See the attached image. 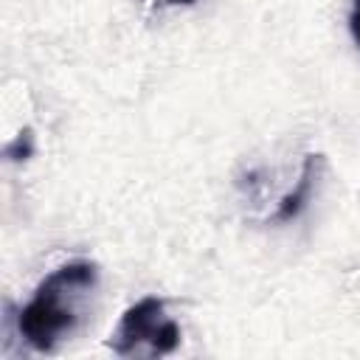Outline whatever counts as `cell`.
I'll return each instance as SVG.
<instances>
[{
	"label": "cell",
	"instance_id": "obj_2",
	"mask_svg": "<svg viewBox=\"0 0 360 360\" xmlns=\"http://www.w3.org/2000/svg\"><path fill=\"white\" fill-rule=\"evenodd\" d=\"M107 346L118 357H132V354L163 357L180 346V326L166 315L163 298L146 295L124 309Z\"/></svg>",
	"mask_w": 360,
	"mask_h": 360
},
{
	"label": "cell",
	"instance_id": "obj_3",
	"mask_svg": "<svg viewBox=\"0 0 360 360\" xmlns=\"http://www.w3.org/2000/svg\"><path fill=\"white\" fill-rule=\"evenodd\" d=\"M321 169H323V155H307L304 163H301V174L295 180V186L278 200V208L273 214V222L276 225H284V222H292L304 214V208L309 205L312 200V191H315V183L321 177Z\"/></svg>",
	"mask_w": 360,
	"mask_h": 360
},
{
	"label": "cell",
	"instance_id": "obj_1",
	"mask_svg": "<svg viewBox=\"0 0 360 360\" xmlns=\"http://www.w3.org/2000/svg\"><path fill=\"white\" fill-rule=\"evenodd\" d=\"M98 264L90 259H73L51 270L37 284L31 301L17 312L20 338L34 352H56V346L82 323L87 301L98 287Z\"/></svg>",
	"mask_w": 360,
	"mask_h": 360
},
{
	"label": "cell",
	"instance_id": "obj_4",
	"mask_svg": "<svg viewBox=\"0 0 360 360\" xmlns=\"http://www.w3.org/2000/svg\"><path fill=\"white\" fill-rule=\"evenodd\" d=\"M349 31L354 45L360 48V0H352V11H349Z\"/></svg>",
	"mask_w": 360,
	"mask_h": 360
},
{
	"label": "cell",
	"instance_id": "obj_5",
	"mask_svg": "<svg viewBox=\"0 0 360 360\" xmlns=\"http://www.w3.org/2000/svg\"><path fill=\"white\" fill-rule=\"evenodd\" d=\"M166 3H172V6H191V3H197V0H166Z\"/></svg>",
	"mask_w": 360,
	"mask_h": 360
}]
</instances>
